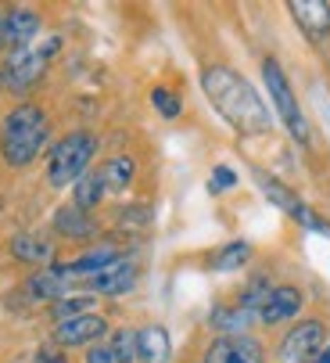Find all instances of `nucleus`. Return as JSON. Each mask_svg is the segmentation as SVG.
Listing matches in <instances>:
<instances>
[{
  "mask_svg": "<svg viewBox=\"0 0 330 363\" xmlns=\"http://www.w3.org/2000/svg\"><path fill=\"white\" fill-rule=\"evenodd\" d=\"M201 86L208 94V101L215 105V112L223 116L237 133L244 137H258L269 133V108L258 97V90L234 69L227 65H208L201 72Z\"/></svg>",
  "mask_w": 330,
  "mask_h": 363,
  "instance_id": "nucleus-1",
  "label": "nucleus"
},
{
  "mask_svg": "<svg viewBox=\"0 0 330 363\" xmlns=\"http://www.w3.org/2000/svg\"><path fill=\"white\" fill-rule=\"evenodd\" d=\"M47 133H50L47 116L36 105H18L4 119V126H0V151H4V162L15 166V169L29 166L40 155V147L47 144Z\"/></svg>",
  "mask_w": 330,
  "mask_h": 363,
  "instance_id": "nucleus-2",
  "label": "nucleus"
},
{
  "mask_svg": "<svg viewBox=\"0 0 330 363\" xmlns=\"http://www.w3.org/2000/svg\"><path fill=\"white\" fill-rule=\"evenodd\" d=\"M97 155V137L86 130H76L69 137H62L58 144L50 147V162H47V180L50 187H69L79 184Z\"/></svg>",
  "mask_w": 330,
  "mask_h": 363,
  "instance_id": "nucleus-3",
  "label": "nucleus"
},
{
  "mask_svg": "<svg viewBox=\"0 0 330 363\" xmlns=\"http://www.w3.org/2000/svg\"><path fill=\"white\" fill-rule=\"evenodd\" d=\"M262 79H266V90H269V105L277 108V116L284 119L288 133L298 144H309V123H305V116L298 108V97H295V90H291V83H288V76H284L277 58L262 62Z\"/></svg>",
  "mask_w": 330,
  "mask_h": 363,
  "instance_id": "nucleus-4",
  "label": "nucleus"
},
{
  "mask_svg": "<svg viewBox=\"0 0 330 363\" xmlns=\"http://www.w3.org/2000/svg\"><path fill=\"white\" fill-rule=\"evenodd\" d=\"M58 50V40H47L43 47H22V50H11L8 55V65H4V86H11V90H29L40 76H43V69H47V58Z\"/></svg>",
  "mask_w": 330,
  "mask_h": 363,
  "instance_id": "nucleus-5",
  "label": "nucleus"
},
{
  "mask_svg": "<svg viewBox=\"0 0 330 363\" xmlns=\"http://www.w3.org/2000/svg\"><path fill=\"white\" fill-rule=\"evenodd\" d=\"M326 324L323 320H302L298 328H291L280 342V363H312L330 342H326Z\"/></svg>",
  "mask_w": 330,
  "mask_h": 363,
  "instance_id": "nucleus-6",
  "label": "nucleus"
},
{
  "mask_svg": "<svg viewBox=\"0 0 330 363\" xmlns=\"http://www.w3.org/2000/svg\"><path fill=\"white\" fill-rule=\"evenodd\" d=\"M205 363H262V345L248 335H219L208 345Z\"/></svg>",
  "mask_w": 330,
  "mask_h": 363,
  "instance_id": "nucleus-7",
  "label": "nucleus"
},
{
  "mask_svg": "<svg viewBox=\"0 0 330 363\" xmlns=\"http://www.w3.org/2000/svg\"><path fill=\"white\" fill-rule=\"evenodd\" d=\"M288 11L295 15L298 29L312 43H323L330 36V4H326V0H291Z\"/></svg>",
  "mask_w": 330,
  "mask_h": 363,
  "instance_id": "nucleus-8",
  "label": "nucleus"
},
{
  "mask_svg": "<svg viewBox=\"0 0 330 363\" xmlns=\"http://www.w3.org/2000/svg\"><path fill=\"white\" fill-rule=\"evenodd\" d=\"M108 331L104 317L97 313H83V317H72V320H62L54 328V342L65 345V349H76V345H93L101 335Z\"/></svg>",
  "mask_w": 330,
  "mask_h": 363,
  "instance_id": "nucleus-9",
  "label": "nucleus"
},
{
  "mask_svg": "<svg viewBox=\"0 0 330 363\" xmlns=\"http://www.w3.org/2000/svg\"><path fill=\"white\" fill-rule=\"evenodd\" d=\"M298 309H302V291L291 288V284H280V288H269L266 302L258 306V320L262 324H280V320L298 317Z\"/></svg>",
  "mask_w": 330,
  "mask_h": 363,
  "instance_id": "nucleus-10",
  "label": "nucleus"
},
{
  "mask_svg": "<svg viewBox=\"0 0 330 363\" xmlns=\"http://www.w3.org/2000/svg\"><path fill=\"white\" fill-rule=\"evenodd\" d=\"M133 284H137V267L126 263V259H119V263L104 267L90 277V291H97V295H126Z\"/></svg>",
  "mask_w": 330,
  "mask_h": 363,
  "instance_id": "nucleus-11",
  "label": "nucleus"
},
{
  "mask_svg": "<svg viewBox=\"0 0 330 363\" xmlns=\"http://www.w3.org/2000/svg\"><path fill=\"white\" fill-rule=\"evenodd\" d=\"M36 33H40V15H36V11H29V8L4 11V43H8L11 50L29 47Z\"/></svg>",
  "mask_w": 330,
  "mask_h": 363,
  "instance_id": "nucleus-12",
  "label": "nucleus"
},
{
  "mask_svg": "<svg viewBox=\"0 0 330 363\" xmlns=\"http://www.w3.org/2000/svg\"><path fill=\"white\" fill-rule=\"evenodd\" d=\"M69 281H72V274H69V267H47V270H40V274H33L29 277V295L33 298H54L58 302L62 298V291L69 288Z\"/></svg>",
  "mask_w": 330,
  "mask_h": 363,
  "instance_id": "nucleus-13",
  "label": "nucleus"
},
{
  "mask_svg": "<svg viewBox=\"0 0 330 363\" xmlns=\"http://www.w3.org/2000/svg\"><path fill=\"white\" fill-rule=\"evenodd\" d=\"M137 349H140V359L144 363H169V335H165V328H144L137 331Z\"/></svg>",
  "mask_w": 330,
  "mask_h": 363,
  "instance_id": "nucleus-14",
  "label": "nucleus"
},
{
  "mask_svg": "<svg viewBox=\"0 0 330 363\" xmlns=\"http://www.w3.org/2000/svg\"><path fill=\"white\" fill-rule=\"evenodd\" d=\"M112 263H119V248L101 245V248H93V252H86V255L72 259V263H65V267H69V274H86V277H93L97 270L112 267Z\"/></svg>",
  "mask_w": 330,
  "mask_h": 363,
  "instance_id": "nucleus-15",
  "label": "nucleus"
},
{
  "mask_svg": "<svg viewBox=\"0 0 330 363\" xmlns=\"http://www.w3.org/2000/svg\"><path fill=\"white\" fill-rule=\"evenodd\" d=\"M133 159L130 155H115V159H108L104 166H101V184H104V191H126L130 187V180H133Z\"/></svg>",
  "mask_w": 330,
  "mask_h": 363,
  "instance_id": "nucleus-16",
  "label": "nucleus"
},
{
  "mask_svg": "<svg viewBox=\"0 0 330 363\" xmlns=\"http://www.w3.org/2000/svg\"><path fill=\"white\" fill-rule=\"evenodd\" d=\"M11 252H15V259H22V263H50V255H54V248L43 238H33V234H18L11 241Z\"/></svg>",
  "mask_w": 330,
  "mask_h": 363,
  "instance_id": "nucleus-17",
  "label": "nucleus"
},
{
  "mask_svg": "<svg viewBox=\"0 0 330 363\" xmlns=\"http://www.w3.org/2000/svg\"><path fill=\"white\" fill-rule=\"evenodd\" d=\"M54 227H58L62 234H69V238H86V234H93V223L86 220V213L83 209H58V216H54Z\"/></svg>",
  "mask_w": 330,
  "mask_h": 363,
  "instance_id": "nucleus-18",
  "label": "nucleus"
},
{
  "mask_svg": "<svg viewBox=\"0 0 330 363\" xmlns=\"http://www.w3.org/2000/svg\"><path fill=\"white\" fill-rule=\"evenodd\" d=\"M112 359L115 363H137L140 359V349H137V331H130V328H119L115 335H112Z\"/></svg>",
  "mask_w": 330,
  "mask_h": 363,
  "instance_id": "nucleus-19",
  "label": "nucleus"
},
{
  "mask_svg": "<svg viewBox=\"0 0 330 363\" xmlns=\"http://www.w3.org/2000/svg\"><path fill=\"white\" fill-rule=\"evenodd\" d=\"M251 317H258V313H251V309H244V306H234V309H219V313L212 317V324L223 331V335H241V328Z\"/></svg>",
  "mask_w": 330,
  "mask_h": 363,
  "instance_id": "nucleus-20",
  "label": "nucleus"
},
{
  "mask_svg": "<svg viewBox=\"0 0 330 363\" xmlns=\"http://www.w3.org/2000/svg\"><path fill=\"white\" fill-rule=\"evenodd\" d=\"M104 198V184H101V173H86L79 184H76V209H93V205Z\"/></svg>",
  "mask_w": 330,
  "mask_h": 363,
  "instance_id": "nucleus-21",
  "label": "nucleus"
},
{
  "mask_svg": "<svg viewBox=\"0 0 330 363\" xmlns=\"http://www.w3.org/2000/svg\"><path fill=\"white\" fill-rule=\"evenodd\" d=\"M248 255H251L248 241H234V245H227L223 252L212 259V267H215V270H237V267L248 263Z\"/></svg>",
  "mask_w": 330,
  "mask_h": 363,
  "instance_id": "nucleus-22",
  "label": "nucleus"
},
{
  "mask_svg": "<svg viewBox=\"0 0 330 363\" xmlns=\"http://www.w3.org/2000/svg\"><path fill=\"white\" fill-rule=\"evenodd\" d=\"M90 306H93V298H58L54 302V320H72V317H83V313H90Z\"/></svg>",
  "mask_w": 330,
  "mask_h": 363,
  "instance_id": "nucleus-23",
  "label": "nucleus"
},
{
  "mask_svg": "<svg viewBox=\"0 0 330 363\" xmlns=\"http://www.w3.org/2000/svg\"><path fill=\"white\" fill-rule=\"evenodd\" d=\"M151 101H154V108H158L165 119H176V116H180V97H176L173 90L154 86V90H151Z\"/></svg>",
  "mask_w": 330,
  "mask_h": 363,
  "instance_id": "nucleus-24",
  "label": "nucleus"
},
{
  "mask_svg": "<svg viewBox=\"0 0 330 363\" xmlns=\"http://www.w3.org/2000/svg\"><path fill=\"white\" fill-rule=\"evenodd\" d=\"M234 184H237V173H234V169L215 166V173H212V180H208V191H212V194H223V191H230Z\"/></svg>",
  "mask_w": 330,
  "mask_h": 363,
  "instance_id": "nucleus-25",
  "label": "nucleus"
},
{
  "mask_svg": "<svg viewBox=\"0 0 330 363\" xmlns=\"http://www.w3.org/2000/svg\"><path fill=\"white\" fill-rule=\"evenodd\" d=\"M86 363H115V359H112V349H104V345H93V349L86 352Z\"/></svg>",
  "mask_w": 330,
  "mask_h": 363,
  "instance_id": "nucleus-26",
  "label": "nucleus"
},
{
  "mask_svg": "<svg viewBox=\"0 0 330 363\" xmlns=\"http://www.w3.org/2000/svg\"><path fill=\"white\" fill-rule=\"evenodd\" d=\"M312 363H330V345H326V349H323V352H319V356H316Z\"/></svg>",
  "mask_w": 330,
  "mask_h": 363,
  "instance_id": "nucleus-27",
  "label": "nucleus"
},
{
  "mask_svg": "<svg viewBox=\"0 0 330 363\" xmlns=\"http://www.w3.org/2000/svg\"><path fill=\"white\" fill-rule=\"evenodd\" d=\"M0 43H4V11H0Z\"/></svg>",
  "mask_w": 330,
  "mask_h": 363,
  "instance_id": "nucleus-28",
  "label": "nucleus"
},
{
  "mask_svg": "<svg viewBox=\"0 0 330 363\" xmlns=\"http://www.w3.org/2000/svg\"><path fill=\"white\" fill-rule=\"evenodd\" d=\"M43 363H65L62 356H50V359H43Z\"/></svg>",
  "mask_w": 330,
  "mask_h": 363,
  "instance_id": "nucleus-29",
  "label": "nucleus"
},
{
  "mask_svg": "<svg viewBox=\"0 0 330 363\" xmlns=\"http://www.w3.org/2000/svg\"><path fill=\"white\" fill-rule=\"evenodd\" d=\"M0 86H4V72H0Z\"/></svg>",
  "mask_w": 330,
  "mask_h": 363,
  "instance_id": "nucleus-30",
  "label": "nucleus"
}]
</instances>
